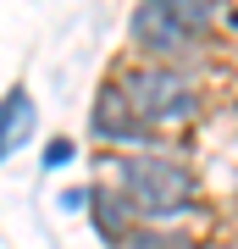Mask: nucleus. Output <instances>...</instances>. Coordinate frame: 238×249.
Here are the masks:
<instances>
[{"label": "nucleus", "mask_w": 238, "mask_h": 249, "mask_svg": "<svg viewBox=\"0 0 238 249\" xmlns=\"http://www.w3.org/2000/svg\"><path fill=\"white\" fill-rule=\"evenodd\" d=\"M106 172L116 178V194L133 205V216H177L200 194L194 172L177 166V160H161V155H116V160H106Z\"/></svg>", "instance_id": "nucleus-1"}, {"label": "nucleus", "mask_w": 238, "mask_h": 249, "mask_svg": "<svg viewBox=\"0 0 238 249\" xmlns=\"http://www.w3.org/2000/svg\"><path fill=\"white\" fill-rule=\"evenodd\" d=\"M111 89L128 100V111L139 116L144 127L177 122V116H194V111H200V100H194V89L183 83V72H172V67H161V61L133 67L122 83H111Z\"/></svg>", "instance_id": "nucleus-2"}, {"label": "nucleus", "mask_w": 238, "mask_h": 249, "mask_svg": "<svg viewBox=\"0 0 238 249\" xmlns=\"http://www.w3.org/2000/svg\"><path fill=\"white\" fill-rule=\"evenodd\" d=\"M89 205H94V222H100V232H106L111 244H122L128 232H133V205L116 194V188H106V183H100L94 194H89Z\"/></svg>", "instance_id": "nucleus-3"}, {"label": "nucleus", "mask_w": 238, "mask_h": 249, "mask_svg": "<svg viewBox=\"0 0 238 249\" xmlns=\"http://www.w3.org/2000/svg\"><path fill=\"white\" fill-rule=\"evenodd\" d=\"M28 127H34V100H28V89H11L0 100V155L17 150L28 139Z\"/></svg>", "instance_id": "nucleus-4"}, {"label": "nucleus", "mask_w": 238, "mask_h": 249, "mask_svg": "<svg viewBox=\"0 0 238 249\" xmlns=\"http://www.w3.org/2000/svg\"><path fill=\"white\" fill-rule=\"evenodd\" d=\"M67 155H72V139H50V150H44V160H50V166H61Z\"/></svg>", "instance_id": "nucleus-5"}]
</instances>
